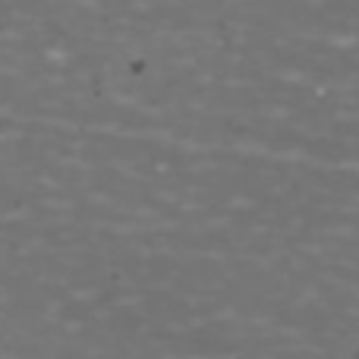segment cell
I'll return each instance as SVG.
<instances>
[{"label":"cell","mask_w":359,"mask_h":359,"mask_svg":"<svg viewBox=\"0 0 359 359\" xmlns=\"http://www.w3.org/2000/svg\"><path fill=\"white\" fill-rule=\"evenodd\" d=\"M353 359H359V353H356V356H353Z\"/></svg>","instance_id":"cell-1"}]
</instances>
